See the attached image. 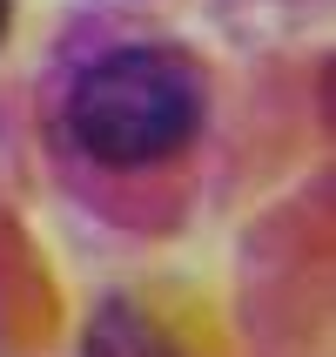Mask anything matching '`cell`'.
Listing matches in <instances>:
<instances>
[{"label": "cell", "instance_id": "1", "mask_svg": "<svg viewBox=\"0 0 336 357\" xmlns=\"http://www.w3.org/2000/svg\"><path fill=\"white\" fill-rule=\"evenodd\" d=\"M202 68L175 47H115L67 88V135L101 169H155L202 128Z\"/></svg>", "mask_w": 336, "mask_h": 357}, {"label": "cell", "instance_id": "2", "mask_svg": "<svg viewBox=\"0 0 336 357\" xmlns=\"http://www.w3.org/2000/svg\"><path fill=\"white\" fill-rule=\"evenodd\" d=\"M81 357H182V351L141 303L108 297L95 317H88V331H81Z\"/></svg>", "mask_w": 336, "mask_h": 357}, {"label": "cell", "instance_id": "3", "mask_svg": "<svg viewBox=\"0 0 336 357\" xmlns=\"http://www.w3.org/2000/svg\"><path fill=\"white\" fill-rule=\"evenodd\" d=\"M7 20H14V0H0V40H7Z\"/></svg>", "mask_w": 336, "mask_h": 357}]
</instances>
